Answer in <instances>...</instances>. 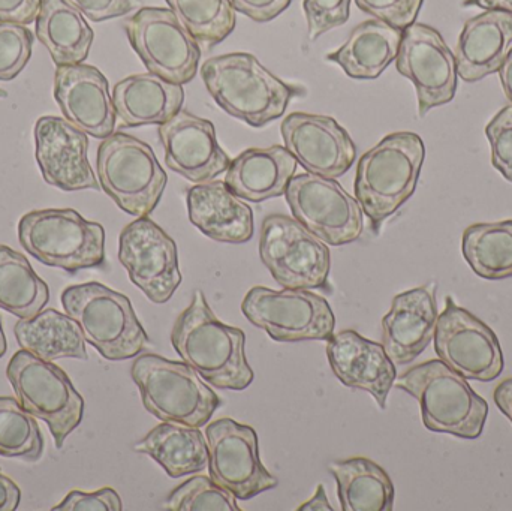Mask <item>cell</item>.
Here are the masks:
<instances>
[{"instance_id": "obj_46", "label": "cell", "mask_w": 512, "mask_h": 511, "mask_svg": "<svg viewBox=\"0 0 512 511\" xmlns=\"http://www.w3.org/2000/svg\"><path fill=\"white\" fill-rule=\"evenodd\" d=\"M21 492L9 477L0 473V511H14L20 504Z\"/></svg>"}, {"instance_id": "obj_8", "label": "cell", "mask_w": 512, "mask_h": 511, "mask_svg": "<svg viewBox=\"0 0 512 511\" xmlns=\"http://www.w3.org/2000/svg\"><path fill=\"white\" fill-rule=\"evenodd\" d=\"M99 185L129 215H152L167 186V173L149 144L114 132L104 138L96 158Z\"/></svg>"}, {"instance_id": "obj_23", "label": "cell", "mask_w": 512, "mask_h": 511, "mask_svg": "<svg viewBox=\"0 0 512 511\" xmlns=\"http://www.w3.org/2000/svg\"><path fill=\"white\" fill-rule=\"evenodd\" d=\"M438 317L435 282L394 297L382 320V345L388 357L400 366L414 362L432 342Z\"/></svg>"}, {"instance_id": "obj_37", "label": "cell", "mask_w": 512, "mask_h": 511, "mask_svg": "<svg viewBox=\"0 0 512 511\" xmlns=\"http://www.w3.org/2000/svg\"><path fill=\"white\" fill-rule=\"evenodd\" d=\"M170 511H240L237 498L212 477L197 476L171 492L164 504Z\"/></svg>"}, {"instance_id": "obj_5", "label": "cell", "mask_w": 512, "mask_h": 511, "mask_svg": "<svg viewBox=\"0 0 512 511\" xmlns=\"http://www.w3.org/2000/svg\"><path fill=\"white\" fill-rule=\"evenodd\" d=\"M62 305L86 342L110 362L134 359L149 344L131 300L99 282L66 288Z\"/></svg>"}, {"instance_id": "obj_15", "label": "cell", "mask_w": 512, "mask_h": 511, "mask_svg": "<svg viewBox=\"0 0 512 511\" xmlns=\"http://www.w3.org/2000/svg\"><path fill=\"white\" fill-rule=\"evenodd\" d=\"M206 437L210 477L237 500H252L277 488L279 480L268 473L259 458L254 428L225 417L207 426Z\"/></svg>"}, {"instance_id": "obj_14", "label": "cell", "mask_w": 512, "mask_h": 511, "mask_svg": "<svg viewBox=\"0 0 512 511\" xmlns=\"http://www.w3.org/2000/svg\"><path fill=\"white\" fill-rule=\"evenodd\" d=\"M435 351L439 360L466 380L490 383L504 371V354L496 333L447 297L436 321Z\"/></svg>"}, {"instance_id": "obj_33", "label": "cell", "mask_w": 512, "mask_h": 511, "mask_svg": "<svg viewBox=\"0 0 512 511\" xmlns=\"http://www.w3.org/2000/svg\"><path fill=\"white\" fill-rule=\"evenodd\" d=\"M50 300V288L20 252L0 245V309L15 317L32 318Z\"/></svg>"}, {"instance_id": "obj_42", "label": "cell", "mask_w": 512, "mask_h": 511, "mask_svg": "<svg viewBox=\"0 0 512 511\" xmlns=\"http://www.w3.org/2000/svg\"><path fill=\"white\" fill-rule=\"evenodd\" d=\"M122 511V500L114 489L96 492L72 491L53 511Z\"/></svg>"}, {"instance_id": "obj_12", "label": "cell", "mask_w": 512, "mask_h": 511, "mask_svg": "<svg viewBox=\"0 0 512 511\" xmlns=\"http://www.w3.org/2000/svg\"><path fill=\"white\" fill-rule=\"evenodd\" d=\"M285 197L294 219L327 245H348L363 234L360 203L334 179L298 174L289 182Z\"/></svg>"}, {"instance_id": "obj_44", "label": "cell", "mask_w": 512, "mask_h": 511, "mask_svg": "<svg viewBox=\"0 0 512 511\" xmlns=\"http://www.w3.org/2000/svg\"><path fill=\"white\" fill-rule=\"evenodd\" d=\"M292 0H231L234 9L256 23H267L282 14Z\"/></svg>"}, {"instance_id": "obj_41", "label": "cell", "mask_w": 512, "mask_h": 511, "mask_svg": "<svg viewBox=\"0 0 512 511\" xmlns=\"http://www.w3.org/2000/svg\"><path fill=\"white\" fill-rule=\"evenodd\" d=\"M423 2L424 0H355L361 11L402 30L415 23Z\"/></svg>"}, {"instance_id": "obj_39", "label": "cell", "mask_w": 512, "mask_h": 511, "mask_svg": "<svg viewBox=\"0 0 512 511\" xmlns=\"http://www.w3.org/2000/svg\"><path fill=\"white\" fill-rule=\"evenodd\" d=\"M352 0H303L310 41L349 20Z\"/></svg>"}, {"instance_id": "obj_30", "label": "cell", "mask_w": 512, "mask_h": 511, "mask_svg": "<svg viewBox=\"0 0 512 511\" xmlns=\"http://www.w3.org/2000/svg\"><path fill=\"white\" fill-rule=\"evenodd\" d=\"M134 450L155 459L171 479L209 468V446L203 432L180 423H161L135 444Z\"/></svg>"}, {"instance_id": "obj_2", "label": "cell", "mask_w": 512, "mask_h": 511, "mask_svg": "<svg viewBox=\"0 0 512 511\" xmlns=\"http://www.w3.org/2000/svg\"><path fill=\"white\" fill-rule=\"evenodd\" d=\"M201 75L216 104L252 128L279 119L291 99L300 95L297 87L283 83L249 53L212 57Z\"/></svg>"}, {"instance_id": "obj_6", "label": "cell", "mask_w": 512, "mask_h": 511, "mask_svg": "<svg viewBox=\"0 0 512 511\" xmlns=\"http://www.w3.org/2000/svg\"><path fill=\"white\" fill-rule=\"evenodd\" d=\"M131 375L144 408L162 422L203 428L222 405L221 398L185 362L144 354L132 363Z\"/></svg>"}, {"instance_id": "obj_43", "label": "cell", "mask_w": 512, "mask_h": 511, "mask_svg": "<svg viewBox=\"0 0 512 511\" xmlns=\"http://www.w3.org/2000/svg\"><path fill=\"white\" fill-rule=\"evenodd\" d=\"M68 2L74 5L84 17L95 23L123 17L140 5V0H68Z\"/></svg>"}, {"instance_id": "obj_17", "label": "cell", "mask_w": 512, "mask_h": 511, "mask_svg": "<svg viewBox=\"0 0 512 511\" xmlns=\"http://www.w3.org/2000/svg\"><path fill=\"white\" fill-rule=\"evenodd\" d=\"M119 260L132 284L156 305L167 303L182 284L176 242L149 216L123 228Z\"/></svg>"}, {"instance_id": "obj_36", "label": "cell", "mask_w": 512, "mask_h": 511, "mask_svg": "<svg viewBox=\"0 0 512 511\" xmlns=\"http://www.w3.org/2000/svg\"><path fill=\"white\" fill-rule=\"evenodd\" d=\"M44 452L41 429L29 411L11 396H0V456L38 461Z\"/></svg>"}, {"instance_id": "obj_49", "label": "cell", "mask_w": 512, "mask_h": 511, "mask_svg": "<svg viewBox=\"0 0 512 511\" xmlns=\"http://www.w3.org/2000/svg\"><path fill=\"white\" fill-rule=\"evenodd\" d=\"M463 6H478L486 11H502L512 14V0H463Z\"/></svg>"}, {"instance_id": "obj_50", "label": "cell", "mask_w": 512, "mask_h": 511, "mask_svg": "<svg viewBox=\"0 0 512 511\" xmlns=\"http://www.w3.org/2000/svg\"><path fill=\"white\" fill-rule=\"evenodd\" d=\"M498 72L505 95H507L512 104V48Z\"/></svg>"}, {"instance_id": "obj_32", "label": "cell", "mask_w": 512, "mask_h": 511, "mask_svg": "<svg viewBox=\"0 0 512 511\" xmlns=\"http://www.w3.org/2000/svg\"><path fill=\"white\" fill-rule=\"evenodd\" d=\"M331 474L343 511H391L394 485L384 468L366 458L333 462Z\"/></svg>"}, {"instance_id": "obj_29", "label": "cell", "mask_w": 512, "mask_h": 511, "mask_svg": "<svg viewBox=\"0 0 512 511\" xmlns=\"http://www.w3.org/2000/svg\"><path fill=\"white\" fill-rule=\"evenodd\" d=\"M36 38L57 66L78 65L92 48V27L68 0H42L36 17Z\"/></svg>"}, {"instance_id": "obj_1", "label": "cell", "mask_w": 512, "mask_h": 511, "mask_svg": "<svg viewBox=\"0 0 512 511\" xmlns=\"http://www.w3.org/2000/svg\"><path fill=\"white\" fill-rule=\"evenodd\" d=\"M171 344L183 362L219 389L240 392L254 381L245 332L218 320L203 291H195L191 305L177 318Z\"/></svg>"}, {"instance_id": "obj_28", "label": "cell", "mask_w": 512, "mask_h": 511, "mask_svg": "<svg viewBox=\"0 0 512 511\" xmlns=\"http://www.w3.org/2000/svg\"><path fill=\"white\" fill-rule=\"evenodd\" d=\"M403 30L381 20H367L358 24L348 41L327 60L342 66L346 75L357 80H375L399 54Z\"/></svg>"}, {"instance_id": "obj_38", "label": "cell", "mask_w": 512, "mask_h": 511, "mask_svg": "<svg viewBox=\"0 0 512 511\" xmlns=\"http://www.w3.org/2000/svg\"><path fill=\"white\" fill-rule=\"evenodd\" d=\"M33 35L26 26L0 21V80L17 77L32 56Z\"/></svg>"}, {"instance_id": "obj_16", "label": "cell", "mask_w": 512, "mask_h": 511, "mask_svg": "<svg viewBox=\"0 0 512 511\" xmlns=\"http://www.w3.org/2000/svg\"><path fill=\"white\" fill-rule=\"evenodd\" d=\"M396 66L403 77L414 83L420 117L456 96V56L433 27L414 23L403 30Z\"/></svg>"}, {"instance_id": "obj_18", "label": "cell", "mask_w": 512, "mask_h": 511, "mask_svg": "<svg viewBox=\"0 0 512 511\" xmlns=\"http://www.w3.org/2000/svg\"><path fill=\"white\" fill-rule=\"evenodd\" d=\"M280 132L286 149L307 173L337 179L357 158L354 141L333 117L292 113L283 120Z\"/></svg>"}, {"instance_id": "obj_11", "label": "cell", "mask_w": 512, "mask_h": 511, "mask_svg": "<svg viewBox=\"0 0 512 511\" xmlns=\"http://www.w3.org/2000/svg\"><path fill=\"white\" fill-rule=\"evenodd\" d=\"M242 312L277 342L328 341L336 326L327 300L309 290L254 287L242 302Z\"/></svg>"}, {"instance_id": "obj_21", "label": "cell", "mask_w": 512, "mask_h": 511, "mask_svg": "<svg viewBox=\"0 0 512 511\" xmlns=\"http://www.w3.org/2000/svg\"><path fill=\"white\" fill-rule=\"evenodd\" d=\"M54 98L72 125L95 138H107L116 128V108L105 75L95 66L62 65L54 74Z\"/></svg>"}, {"instance_id": "obj_51", "label": "cell", "mask_w": 512, "mask_h": 511, "mask_svg": "<svg viewBox=\"0 0 512 511\" xmlns=\"http://www.w3.org/2000/svg\"><path fill=\"white\" fill-rule=\"evenodd\" d=\"M6 353V339L5 333H3L2 329V321H0V359L5 356Z\"/></svg>"}, {"instance_id": "obj_19", "label": "cell", "mask_w": 512, "mask_h": 511, "mask_svg": "<svg viewBox=\"0 0 512 511\" xmlns=\"http://www.w3.org/2000/svg\"><path fill=\"white\" fill-rule=\"evenodd\" d=\"M36 161L48 185L66 192L101 189L87 158L89 138L66 119L44 116L35 123Z\"/></svg>"}, {"instance_id": "obj_7", "label": "cell", "mask_w": 512, "mask_h": 511, "mask_svg": "<svg viewBox=\"0 0 512 511\" xmlns=\"http://www.w3.org/2000/svg\"><path fill=\"white\" fill-rule=\"evenodd\" d=\"M24 251L48 267L80 272L105 264V231L72 209L35 210L18 222Z\"/></svg>"}, {"instance_id": "obj_25", "label": "cell", "mask_w": 512, "mask_h": 511, "mask_svg": "<svg viewBox=\"0 0 512 511\" xmlns=\"http://www.w3.org/2000/svg\"><path fill=\"white\" fill-rule=\"evenodd\" d=\"M512 48V14L486 11L466 21L457 42L459 77L466 83L499 71Z\"/></svg>"}, {"instance_id": "obj_35", "label": "cell", "mask_w": 512, "mask_h": 511, "mask_svg": "<svg viewBox=\"0 0 512 511\" xmlns=\"http://www.w3.org/2000/svg\"><path fill=\"white\" fill-rule=\"evenodd\" d=\"M171 11L200 47L213 48L236 29L231 0H167Z\"/></svg>"}, {"instance_id": "obj_24", "label": "cell", "mask_w": 512, "mask_h": 511, "mask_svg": "<svg viewBox=\"0 0 512 511\" xmlns=\"http://www.w3.org/2000/svg\"><path fill=\"white\" fill-rule=\"evenodd\" d=\"M188 209L192 224L216 242L240 245L254 237V212L228 188L225 180L192 186Z\"/></svg>"}, {"instance_id": "obj_45", "label": "cell", "mask_w": 512, "mask_h": 511, "mask_svg": "<svg viewBox=\"0 0 512 511\" xmlns=\"http://www.w3.org/2000/svg\"><path fill=\"white\" fill-rule=\"evenodd\" d=\"M42 0H0V21L27 26L36 21Z\"/></svg>"}, {"instance_id": "obj_31", "label": "cell", "mask_w": 512, "mask_h": 511, "mask_svg": "<svg viewBox=\"0 0 512 511\" xmlns=\"http://www.w3.org/2000/svg\"><path fill=\"white\" fill-rule=\"evenodd\" d=\"M21 350L54 362L59 359L87 360L86 339L68 314L45 309L32 318H20L14 327Z\"/></svg>"}, {"instance_id": "obj_47", "label": "cell", "mask_w": 512, "mask_h": 511, "mask_svg": "<svg viewBox=\"0 0 512 511\" xmlns=\"http://www.w3.org/2000/svg\"><path fill=\"white\" fill-rule=\"evenodd\" d=\"M493 399L501 413L508 417L512 425V378H507L496 387Z\"/></svg>"}, {"instance_id": "obj_3", "label": "cell", "mask_w": 512, "mask_h": 511, "mask_svg": "<svg viewBox=\"0 0 512 511\" xmlns=\"http://www.w3.org/2000/svg\"><path fill=\"white\" fill-rule=\"evenodd\" d=\"M426 147L415 132H394L358 161L355 198L379 230L414 195Z\"/></svg>"}, {"instance_id": "obj_10", "label": "cell", "mask_w": 512, "mask_h": 511, "mask_svg": "<svg viewBox=\"0 0 512 511\" xmlns=\"http://www.w3.org/2000/svg\"><path fill=\"white\" fill-rule=\"evenodd\" d=\"M259 257L280 287L292 290L328 287L330 249L297 219L267 216L259 237Z\"/></svg>"}, {"instance_id": "obj_9", "label": "cell", "mask_w": 512, "mask_h": 511, "mask_svg": "<svg viewBox=\"0 0 512 511\" xmlns=\"http://www.w3.org/2000/svg\"><path fill=\"white\" fill-rule=\"evenodd\" d=\"M18 401L33 417L47 423L57 449L81 425L84 399L59 366L20 350L6 368Z\"/></svg>"}, {"instance_id": "obj_40", "label": "cell", "mask_w": 512, "mask_h": 511, "mask_svg": "<svg viewBox=\"0 0 512 511\" xmlns=\"http://www.w3.org/2000/svg\"><path fill=\"white\" fill-rule=\"evenodd\" d=\"M493 167L512 183V104L502 108L486 126Z\"/></svg>"}, {"instance_id": "obj_20", "label": "cell", "mask_w": 512, "mask_h": 511, "mask_svg": "<svg viewBox=\"0 0 512 511\" xmlns=\"http://www.w3.org/2000/svg\"><path fill=\"white\" fill-rule=\"evenodd\" d=\"M159 140L167 167L189 182H210L230 167V156L219 146L213 123L189 111L180 110L159 126Z\"/></svg>"}, {"instance_id": "obj_13", "label": "cell", "mask_w": 512, "mask_h": 511, "mask_svg": "<svg viewBox=\"0 0 512 511\" xmlns=\"http://www.w3.org/2000/svg\"><path fill=\"white\" fill-rule=\"evenodd\" d=\"M125 30L149 72L182 86L194 80L201 47L171 9L141 8L126 20Z\"/></svg>"}, {"instance_id": "obj_48", "label": "cell", "mask_w": 512, "mask_h": 511, "mask_svg": "<svg viewBox=\"0 0 512 511\" xmlns=\"http://www.w3.org/2000/svg\"><path fill=\"white\" fill-rule=\"evenodd\" d=\"M333 507L328 503L327 494H325L324 486L319 485L316 488L315 495H313L312 500L304 503L303 506H300L298 511H333Z\"/></svg>"}, {"instance_id": "obj_52", "label": "cell", "mask_w": 512, "mask_h": 511, "mask_svg": "<svg viewBox=\"0 0 512 511\" xmlns=\"http://www.w3.org/2000/svg\"><path fill=\"white\" fill-rule=\"evenodd\" d=\"M8 96V93L5 92V90L0 89V98H6Z\"/></svg>"}, {"instance_id": "obj_34", "label": "cell", "mask_w": 512, "mask_h": 511, "mask_svg": "<svg viewBox=\"0 0 512 511\" xmlns=\"http://www.w3.org/2000/svg\"><path fill=\"white\" fill-rule=\"evenodd\" d=\"M462 251L466 263L480 278H512V219L466 228Z\"/></svg>"}, {"instance_id": "obj_27", "label": "cell", "mask_w": 512, "mask_h": 511, "mask_svg": "<svg viewBox=\"0 0 512 511\" xmlns=\"http://www.w3.org/2000/svg\"><path fill=\"white\" fill-rule=\"evenodd\" d=\"M297 165L286 147H254L231 161L225 183L242 200L262 203L285 195Z\"/></svg>"}, {"instance_id": "obj_26", "label": "cell", "mask_w": 512, "mask_h": 511, "mask_svg": "<svg viewBox=\"0 0 512 511\" xmlns=\"http://www.w3.org/2000/svg\"><path fill=\"white\" fill-rule=\"evenodd\" d=\"M185 90L182 84L171 83L159 75H131L113 89L117 117L126 128L164 125L182 110Z\"/></svg>"}, {"instance_id": "obj_22", "label": "cell", "mask_w": 512, "mask_h": 511, "mask_svg": "<svg viewBox=\"0 0 512 511\" xmlns=\"http://www.w3.org/2000/svg\"><path fill=\"white\" fill-rule=\"evenodd\" d=\"M327 357L337 380L349 389L364 390L387 407L397 371L384 345L369 341L354 330H343L328 339Z\"/></svg>"}, {"instance_id": "obj_4", "label": "cell", "mask_w": 512, "mask_h": 511, "mask_svg": "<svg viewBox=\"0 0 512 511\" xmlns=\"http://www.w3.org/2000/svg\"><path fill=\"white\" fill-rule=\"evenodd\" d=\"M394 387L420 402L421 417L430 432L463 440H477L483 434L489 404L442 360L414 366L397 378Z\"/></svg>"}]
</instances>
